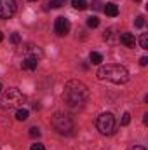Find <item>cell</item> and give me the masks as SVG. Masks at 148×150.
<instances>
[{
	"label": "cell",
	"instance_id": "cell-24",
	"mask_svg": "<svg viewBox=\"0 0 148 150\" xmlns=\"http://www.w3.org/2000/svg\"><path fill=\"white\" fill-rule=\"evenodd\" d=\"M140 65H141V67H147V65H148V58H147V56L140 58Z\"/></svg>",
	"mask_w": 148,
	"mask_h": 150
},
{
	"label": "cell",
	"instance_id": "cell-22",
	"mask_svg": "<svg viewBox=\"0 0 148 150\" xmlns=\"http://www.w3.org/2000/svg\"><path fill=\"white\" fill-rule=\"evenodd\" d=\"M111 35H113V30H106V32H105V35H103V38H105V40H111Z\"/></svg>",
	"mask_w": 148,
	"mask_h": 150
},
{
	"label": "cell",
	"instance_id": "cell-30",
	"mask_svg": "<svg viewBox=\"0 0 148 150\" xmlns=\"http://www.w3.org/2000/svg\"><path fill=\"white\" fill-rule=\"evenodd\" d=\"M2 89H4V87H2V82H0V93H2Z\"/></svg>",
	"mask_w": 148,
	"mask_h": 150
},
{
	"label": "cell",
	"instance_id": "cell-17",
	"mask_svg": "<svg viewBox=\"0 0 148 150\" xmlns=\"http://www.w3.org/2000/svg\"><path fill=\"white\" fill-rule=\"evenodd\" d=\"M134 26H136V28H143V26H145V16H138V18L134 19Z\"/></svg>",
	"mask_w": 148,
	"mask_h": 150
},
{
	"label": "cell",
	"instance_id": "cell-12",
	"mask_svg": "<svg viewBox=\"0 0 148 150\" xmlns=\"http://www.w3.org/2000/svg\"><path fill=\"white\" fill-rule=\"evenodd\" d=\"M89 59H91V63H92V65H101V61H103V56H101L99 52L92 51V52L89 54Z\"/></svg>",
	"mask_w": 148,
	"mask_h": 150
},
{
	"label": "cell",
	"instance_id": "cell-19",
	"mask_svg": "<svg viewBox=\"0 0 148 150\" xmlns=\"http://www.w3.org/2000/svg\"><path fill=\"white\" fill-rule=\"evenodd\" d=\"M129 122H131V113L125 112L124 115H122V120H120V124H122V126H127Z\"/></svg>",
	"mask_w": 148,
	"mask_h": 150
},
{
	"label": "cell",
	"instance_id": "cell-5",
	"mask_svg": "<svg viewBox=\"0 0 148 150\" xmlns=\"http://www.w3.org/2000/svg\"><path fill=\"white\" fill-rule=\"evenodd\" d=\"M96 127L101 134H113L115 133V127H117V122H115V117L111 115L110 112L106 113H101L96 120Z\"/></svg>",
	"mask_w": 148,
	"mask_h": 150
},
{
	"label": "cell",
	"instance_id": "cell-13",
	"mask_svg": "<svg viewBox=\"0 0 148 150\" xmlns=\"http://www.w3.org/2000/svg\"><path fill=\"white\" fill-rule=\"evenodd\" d=\"M28 117H30V112H28L26 108H19V110L16 112V119H18V120H21V122H25Z\"/></svg>",
	"mask_w": 148,
	"mask_h": 150
},
{
	"label": "cell",
	"instance_id": "cell-20",
	"mask_svg": "<svg viewBox=\"0 0 148 150\" xmlns=\"http://www.w3.org/2000/svg\"><path fill=\"white\" fill-rule=\"evenodd\" d=\"M11 42H12L14 45H18V44L21 42V37H19V33H12V35H11Z\"/></svg>",
	"mask_w": 148,
	"mask_h": 150
},
{
	"label": "cell",
	"instance_id": "cell-18",
	"mask_svg": "<svg viewBox=\"0 0 148 150\" xmlns=\"http://www.w3.org/2000/svg\"><path fill=\"white\" fill-rule=\"evenodd\" d=\"M49 5H51L52 9H59V7H63V5H65V0H52Z\"/></svg>",
	"mask_w": 148,
	"mask_h": 150
},
{
	"label": "cell",
	"instance_id": "cell-16",
	"mask_svg": "<svg viewBox=\"0 0 148 150\" xmlns=\"http://www.w3.org/2000/svg\"><path fill=\"white\" fill-rule=\"evenodd\" d=\"M140 45H141V49H148V33H141V37H140Z\"/></svg>",
	"mask_w": 148,
	"mask_h": 150
},
{
	"label": "cell",
	"instance_id": "cell-14",
	"mask_svg": "<svg viewBox=\"0 0 148 150\" xmlns=\"http://www.w3.org/2000/svg\"><path fill=\"white\" fill-rule=\"evenodd\" d=\"M72 5H73L75 9H78V11L87 9V2L85 0H72Z\"/></svg>",
	"mask_w": 148,
	"mask_h": 150
},
{
	"label": "cell",
	"instance_id": "cell-21",
	"mask_svg": "<svg viewBox=\"0 0 148 150\" xmlns=\"http://www.w3.org/2000/svg\"><path fill=\"white\" fill-rule=\"evenodd\" d=\"M30 136H32V138H38V136H40V129H38V127H32V129H30Z\"/></svg>",
	"mask_w": 148,
	"mask_h": 150
},
{
	"label": "cell",
	"instance_id": "cell-10",
	"mask_svg": "<svg viewBox=\"0 0 148 150\" xmlns=\"http://www.w3.org/2000/svg\"><path fill=\"white\" fill-rule=\"evenodd\" d=\"M26 52H28V56L30 58H35V59H38V58H42V49L38 47V45H30L28 49H26Z\"/></svg>",
	"mask_w": 148,
	"mask_h": 150
},
{
	"label": "cell",
	"instance_id": "cell-3",
	"mask_svg": "<svg viewBox=\"0 0 148 150\" xmlns=\"http://www.w3.org/2000/svg\"><path fill=\"white\" fill-rule=\"evenodd\" d=\"M25 101V94L18 89V87H11L7 89L2 96H0V107L4 110H11V108H16L19 105H23Z\"/></svg>",
	"mask_w": 148,
	"mask_h": 150
},
{
	"label": "cell",
	"instance_id": "cell-7",
	"mask_svg": "<svg viewBox=\"0 0 148 150\" xmlns=\"http://www.w3.org/2000/svg\"><path fill=\"white\" fill-rule=\"evenodd\" d=\"M70 28H72V25H70V21H68L66 18H63V16L56 18V21H54V32H56L59 37H65V35L70 32Z\"/></svg>",
	"mask_w": 148,
	"mask_h": 150
},
{
	"label": "cell",
	"instance_id": "cell-27",
	"mask_svg": "<svg viewBox=\"0 0 148 150\" xmlns=\"http://www.w3.org/2000/svg\"><path fill=\"white\" fill-rule=\"evenodd\" d=\"M143 122H145V124H148V113H145V115H143Z\"/></svg>",
	"mask_w": 148,
	"mask_h": 150
},
{
	"label": "cell",
	"instance_id": "cell-1",
	"mask_svg": "<svg viewBox=\"0 0 148 150\" xmlns=\"http://www.w3.org/2000/svg\"><path fill=\"white\" fill-rule=\"evenodd\" d=\"M89 98V89L84 82L80 80H68L63 89V100L68 107H80L87 101Z\"/></svg>",
	"mask_w": 148,
	"mask_h": 150
},
{
	"label": "cell",
	"instance_id": "cell-25",
	"mask_svg": "<svg viewBox=\"0 0 148 150\" xmlns=\"http://www.w3.org/2000/svg\"><path fill=\"white\" fill-rule=\"evenodd\" d=\"M92 7H94V9L98 11V9H101V4H99V2L96 0V2H92Z\"/></svg>",
	"mask_w": 148,
	"mask_h": 150
},
{
	"label": "cell",
	"instance_id": "cell-31",
	"mask_svg": "<svg viewBox=\"0 0 148 150\" xmlns=\"http://www.w3.org/2000/svg\"><path fill=\"white\" fill-rule=\"evenodd\" d=\"M30 2H37V0H30Z\"/></svg>",
	"mask_w": 148,
	"mask_h": 150
},
{
	"label": "cell",
	"instance_id": "cell-9",
	"mask_svg": "<svg viewBox=\"0 0 148 150\" xmlns=\"http://www.w3.org/2000/svg\"><path fill=\"white\" fill-rule=\"evenodd\" d=\"M120 44H124L125 47H134L136 38H134L132 33H122V35H120Z\"/></svg>",
	"mask_w": 148,
	"mask_h": 150
},
{
	"label": "cell",
	"instance_id": "cell-26",
	"mask_svg": "<svg viewBox=\"0 0 148 150\" xmlns=\"http://www.w3.org/2000/svg\"><path fill=\"white\" fill-rule=\"evenodd\" d=\"M131 150H147L145 147H141V145H136V147H132Z\"/></svg>",
	"mask_w": 148,
	"mask_h": 150
},
{
	"label": "cell",
	"instance_id": "cell-29",
	"mask_svg": "<svg viewBox=\"0 0 148 150\" xmlns=\"http://www.w3.org/2000/svg\"><path fill=\"white\" fill-rule=\"evenodd\" d=\"M2 40H4V35H2V33H0V42H2Z\"/></svg>",
	"mask_w": 148,
	"mask_h": 150
},
{
	"label": "cell",
	"instance_id": "cell-2",
	"mask_svg": "<svg viewBox=\"0 0 148 150\" xmlns=\"http://www.w3.org/2000/svg\"><path fill=\"white\" fill-rule=\"evenodd\" d=\"M96 75L99 80H108L113 84H125L129 80V72L122 65H103Z\"/></svg>",
	"mask_w": 148,
	"mask_h": 150
},
{
	"label": "cell",
	"instance_id": "cell-8",
	"mask_svg": "<svg viewBox=\"0 0 148 150\" xmlns=\"http://www.w3.org/2000/svg\"><path fill=\"white\" fill-rule=\"evenodd\" d=\"M38 65V59H35V58H30V56H26L25 59H23V70H28V72H32V70H35Z\"/></svg>",
	"mask_w": 148,
	"mask_h": 150
},
{
	"label": "cell",
	"instance_id": "cell-23",
	"mask_svg": "<svg viewBox=\"0 0 148 150\" xmlns=\"http://www.w3.org/2000/svg\"><path fill=\"white\" fill-rule=\"evenodd\" d=\"M30 150H45V147H44L42 143H35V145H32V149Z\"/></svg>",
	"mask_w": 148,
	"mask_h": 150
},
{
	"label": "cell",
	"instance_id": "cell-6",
	"mask_svg": "<svg viewBox=\"0 0 148 150\" xmlns=\"http://www.w3.org/2000/svg\"><path fill=\"white\" fill-rule=\"evenodd\" d=\"M16 14V0H0V19H9Z\"/></svg>",
	"mask_w": 148,
	"mask_h": 150
},
{
	"label": "cell",
	"instance_id": "cell-15",
	"mask_svg": "<svg viewBox=\"0 0 148 150\" xmlns=\"http://www.w3.org/2000/svg\"><path fill=\"white\" fill-rule=\"evenodd\" d=\"M99 25V19L96 18V16H91V18H87V26L89 28H96Z\"/></svg>",
	"mask_w": 148,
	"mask_h": 150
},
{
	"label": "cell",
	"instance_id": "cell-4",
	"mask_svg": "<svg viewBox=\"0 0 148 150\" xmlns=\"http://www.w3.org/2000/svg\"><path fill=\"white\" fill-rule=\"evenodd\" d=\"M52 127L59 133V134H72L75 129V124L72 117L65 115V113H56L52 117Z\"/></svg>",
	"mask_w": 148,
	"mask_h": 150
},
{
	"label": "cell",
	"instance_id": "cell-28",
	"mask_svg": "<svg viewBox=\"0 0 148 150\" xmlns=\"http://www.w3.org/2000/svg\"><path fill=\"white\" fill-rule=\"evenodd\" d=\"M134 2H136V4H141V2H143V0H134Z\"/></svg>",
	"mask_w": 148,
	"mask_h": 150
},
{
	"label": "cell",
	"instance_id": "cell-11",
	"mask_svg": "<svg viewBox=\"0 0 148 150\" xmlns=\"http://www.w3.org/2000/svg\"><path fill=\"white\" fill-rule=\"evenodd\" d=\"M103 11H105V14H106V16H110V18H115V16H117V14H118V7H117V5H115V4H106V5H105V7H103Z\"/></svg>",
	"mask_w": 148,
	"mask_h": 150
}]
</instances>
